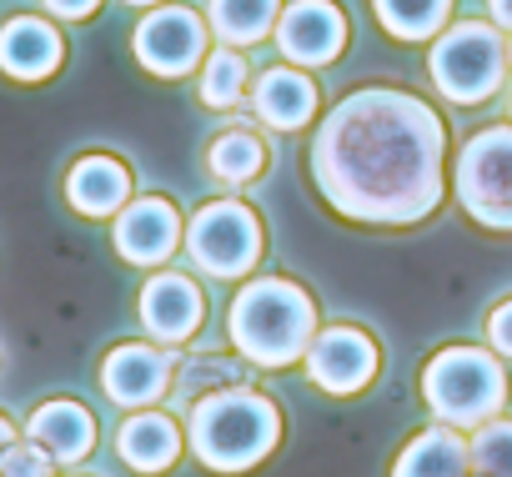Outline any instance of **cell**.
Wrapping results in <instances>:
<instances>
[{"mask_svg":"<svg viewBox=\"0 0 512 477\" xmlns=\"http://www.w3.org/2000/svg\"><path fill=\"white\" fill-rule=\"evenodd\" d=\"M442 116L392 86L352 91L332 106L312 141V181L322 201L367 226H412L442 201Z\"/></svg>","mask_w":512,"mask_h":477,"instance_id":"1","label":"cell"},{"mask_svg":"<svg viewBox=\"0 0 512 477\" xmlns=\"http://www.w3.org/2000/svg\"><path fill=\"white\" fill-rule=\"evenodd\" d=\"M186 442H191V457L206 472L236 477V472L262 467L277 452L282 412L267 392L231 382V387H216V392H206L186 407Z\"/></svg>","mask_w":512,"mask_h":477,"instance_id":"2","label":"cell"},{"mask_svg":"<svg viewBox=\"0 0 512 477\" xmlns=\"http://www.w3.org/2000/svg\"><path fill=\"white\" fill-rule=\"evenodd\" d=\"M226 337L246 367H292L307 357L317 337V302L307 287L287 277H256L241 282L226 307Z\"/></svg>","mask_w":512,"mask_h":477,"instance_id":"3","label":"cell"},{"mask_svg":"<svg viewBox=\"0 0 512 477\" xmlns=\"http://www.w3.org/2000/svg\"><path fill=\"white\" fill-rule=\"evenodd\" d=\"M422 402L437 422L457 432H477L482 422L502 417L507 367L487 347H442L422 367Z\"/></svg>","mask_w":512,"mask_h":477,"instance_id":"4","label":"cell"},{"mask_svg":"<svg viewBox=\"0 0 512 477\" xmlns=\"http://www.w3.org/2000/svg\"><path fill=\"white\" fill-rule=\"evenodd\" d=\"M427 66H432V86L452 106H482L502 86L507 46H502L497 26H487V21H457L442 36H432Z\"/></svg>","mask_w":512,"mask_h":477,"instance_id":"5","label":"cell"},{"mask_svg":"<svg viewBox=\"0 0 512 477\" xmlns=\"http://www.w3.org/2000/svg\"><path fill=\"white\" fill-rule=\"evenodd\" d=\"M181 247L191 252V267L211 282H241L256 262H262V216L246 201H206Z\"/></svg>","mask_w":512,"mask_h":477,"instance_id":"6","label":"cell"},{"mask_svg":"<svg viewBox=\"0 0 512 477\" xmlns=\"http://www.w3.org/2000/svg\"><path fill=\"white\" fill-rule=\"evenodd\" d=\"M457 201L477 226L512 231V126H487L462 146Z\"/></svg>","mask_w":512,"mask_h":477,"instance_id":"7","label":"cell"},{"mask_svg":"<svg viewBox=\"0 0 512 477\" xmlns=\"http://www.w3.org/2000/svg\"><path fill=\"white\" fill-rule=\"evenodd\" d=\"M206 21L191 11V6H151L131 36V51L136 61L161 76V81H181L191 76L201 61H206Z\"/></svg>","mask_w":512,"mask_h":477,"instance_id":"8","label":"cell"},{"mask_svg":"<svg viewBox=\"0 0 512 477\" xmlns=\"http://www.w3.org/2000/svg\"><path fill=\"white\" fill-rule=\"evenodd\" d=\"M302 367L327 397H357L377 382L382 352H377L372 332H362L352 322H337V327H317Z\"/></svg>","mask_w":512,"mask_h":477,"instance_id":"9","label":"cell"},{"mask_svg":"<svg viewBox=\"0 0 512 477\" xmlns=\"http://www.w3.org/2000/svg\"><path fill=\"white\" fill-rule=\"evenodd\" d=\"M176 352L171 347H156V342H121L106 352L101 362V392L136 412V407H156L166 392H171V377H176Z\"/></svg>","mask_w":512,"mask_h":477,"instance_id":"10","label":"cell"},{"mask_svg":"<svg viewBox=\"0 0 512 477\" xmlns=\"http://www.w3.org/2000/svg\"><path fill=\"white\" fill-rule=\"evenodd\" d=\"M181 236H186V221L181 211L166 201V196H141V201H126L116 211V231H111V242H116V257L131 262V267H166L181 247Z\"/></svg>","mask_w":512,"mask_h":477,"instance_id":"11","label":"cell"},{"mask_svg":"<svg viewBox=\"0 0 512 477\" xmlns=\"http://www.w3.org/2000/svg\"><path fill=\"white\" fill-rule=\"evenodd\" d=\"M136 317H141V327L156 347H181L201 332L206 297L186 272H156L136 297Z\"/></svg>","mask_w":512,"mask_h":477,"instance_id":"12","label":"cell"},{"mask_svg":"<svg viewBox=\"0 0 512 477\" xmlns=\"http://www.w3.org/2000/svg\"><path fill=\"white\" fill-rule=\"evenodd\" d=\"M277 46L292 66H332L347 46V16L332 0H292L277 21Z\"/></svg>","mask_w":512,"mask_h":477,"instance_id":"13","label":"cell"},{"mask_svg":"<svg viewBox=\"0 0 512 477\" xmlns=\"http://www.w3.org/2000/svg\"><path fill=\"white\" fill-rule=\"evenodd\" d=\"M21 437H31L36 447H46L51 462L71 472V467H81V462L96 452V417H91V407L76 402V397H46V402L26 417Z\"/></svg>","mask_w":512,"mask_h":477,"instance_id":"14","label":"cell"},{"mask_svg":"<svg viewBox=\"0 0 512 477\" xmlns=\"http://www.w3.org/2000/svg\"><path fill=\"white\" fill-rule=\"evenodd\" d=\"M181 452H186V432H181V422H176L171 412H161V407H136V412L121 422V432H116V457H121L131 472H141V477L171 472V467L181 462Z\"/></svg>","mask_w":512,"mask_h":477,"instance_id":"15","label":"cell"},{"mask_svg":"<svg viewBox=\"0 0 512 477\" xmlns=\"http://www.w3.org/2000/svg\"><path fill=\"white\" fill-rule=\"evenodd\" d=\"M66 61V41L41 16H11L0 26V71L11 81H46Z\"/></svg>","mask_w":512,"mask_h":477,"instance_id":"16","label":"cell"},{"mask_svg":"<svg viewBox=\"0 0 512 477\" xmlns=\"http://www.w3.org/2000/svg\"><path fill=\"white\" fill-rule=\"evenodd\" d=\"M251 111L272 131H302L317 116V86L297 66H272V71H262V81L251 86Z\"/></svg>","mask_w":512,"mask_h":477,"instance_id":"17","label":"cell"},{"mask_svg":"<svg viewBox=\"0 0 512 477\" xmlns=\"http://www.w3.org/2000/svg\"><path fill=\"white\" fill-rule=\"evenodd\" d=\"M66 201H71V211H81L91 221L116 216L131 201V171H126V161H116V156H81L71 166V176H66Z\"/></svg>","mask_w":512,"mask_h":477,"instance_id":"18","label":"cell"},{"mask_svg":"<svg viewBox=\"0 0 512 477\" xmlns=\"http://www.w3.org/2000/svg\"><path fill=\"white\" fill-rule=\"evenodd\" d=\"M392 477H467V437L447 422L422 427L392 462Z\"/></svg>","mask_w":512,"mask_h":477,"instance_id":"19","label":"cell"},{"mask_svg":"<svg viewBox=\"0 0 512 477\" xmlns=\"http://www.w3.org/2000/svg\"><path fill=\"white\" fill-rule=\"evenodd\" d=\"M206 21H211L216 41H226V46H256V41H267L272 26L282 21V0H211Z\"/></svg>","mask_w":512,"mask_h":477,"instance_id":"20","label":"cell"},{"mask_svg":"<svg viewBox=\"0 0 512 477\" xmlns=\"http://www.w3.org/2000/svg\"><path fill=\"white\" fill-rule=\"evenodd\" d=\"M206 166H211V176L216 181H226V186H246V181H256L267 171V146H262V136L256 131H221L216 141H211V151H206Z\"/></svg>","mask_w":512,"mask_h":477,"instance_id":"21","label":"cell"},{"mask_svg":"<svg viewBox=\"0 0 512 477\" xmlns=\"http://www.w3.org/2000/svg\"><path fill=\"white\" fill-rule=\"evenodd\" d=\"M372 11L397 41H432L452 16V0H372Z\"/></svg>","mask_w":512,"mask_h":477,"instance_id":"22","label":"cell"},{"mask_svg":"<svg viewBox=\"0 0 512 477\" xmlns=\"http://www.w3.org/2000/svg\"><path fill=\"white\" fill-rule=\"evenodd\" d=\"M246 76L251 71H246V56L236 46L206 51V61H201V101L211 111H236L241 96H246Z\"/></svg>","mask_w":512,"mask_h":477,"instance_id":"23","label":"cell"},{"mask_svg":"<svg viewBox=\"0 0 512 477\" xmlns=\"http://www.w3.org/2000/svg\"><path fill=\"white\" fill-rule=\"evenodd\" d=\"M231 382H246V362H231V357H181L176 377H171V397H176V407H191L196 397H206L216 387H231Z\"/></svg>","mask_w":512,"mask_h":477,"instance_id":"24","label":"cell"},{"mask_svg":"<svg viewBox=\"0 0 512 477\" xmlns=\"http://www.w3.org/2000/svg\"><path fill=\"white\" fill-rule=\"evenodd\" d=\"M467 477H512V417H492L467 437Z\"/></svg>","mask_w":512,"mask_h":477,"instance_id":"25","label":"cell"},{"mask_svg":"<svg viewBox=\"0 0 512 477\" xmlns=\"http://www.w3.org/2000/svg\"><path fill=\"white\" fill-rule=\"evenodd\" d=\"M0 477H56V462L31 437H16L6 452H0Z\"/></svg>","mask_w":512,"mask_h":477,"instance_id":"26","label":"cell"},{"mask_svg":"<svg viewBox=\"0 0 512 477\" xmlns=\"http://www.w3.org/2000/svg\"><path fill=\"white\" fill-rule=\"evenodd\" d=\"M487 342H492V352H497V357H507V362H512V297H507V302H497V307L487 312Z\"/></svg>","mask_w":512,"mask_h":477,"instance_id":"27","label":"cell"},{"mask_svg":"<svg viewBox=\"0 0 512 477\" xmlns=\"http://www.w3.org/2000/svg\"><path fill=\"white\" fill-rule=\"evenodd\" d=\"M41 6L56 16V21H91L101 11V0H41Z\"/></svg>","mask_w":512,"mask_h":477,"instance_id":"28","label":"cell"},{"mask_svg":"<svg viewBox=\"0 0 512 477\" xmlns=\"http://www.w3.org/2000/svg\"><path fill=\"white\" fill-rule=\"evenodd\" d=\"M487 6H492V21L502 31H512V0H487Z\"/></svg>","mask_w":512,"mask_h":477,"instance_id":"29","label":"cell"},{"mask_svg":"<svg viewBox=\"0 0 512 477\" xmlns=\"http://www.w3.org/2000/svg\"><path fill=\"white\" fill-rule=\"evenodd\" d=\"M16 437H21V432H16V422H11L6 412H0V452H6V447H11Z\"/></svg>","mask_w":512,"mask_h":477,"instance_id":"30","label":"cell"},{"mask_svg":"<svg viewBox=\"0 0 512 477\" xmlns=\"http://www.w3.org/2000/svg\"><path fill=\"white\" fill-rule=\"evenodd\" d=\"M126 6H146L151 11V6H166V0H126Z\"/></svg>","mask_w":512,"mask_h":477,"instance_id":"31","label":"cell"},{"mask_svg":"<svg viewBox=\"0 0 512 477\" xmlns=\"http://www.w3.org/2000/svg\"><path fill=\"white\" fill-rule=\"evenodd\" d=\"M507 66H512V41H507Z\"/></svg>","mask_w":512,"mask_h":477,"instance_id":"32","label":"cell"},{"mask_svg":"<svg viewBox=\"0 0 512 477\" xmlns=\"http://www.w3.org/2000/svg\"><path fill=\"white\" fill-rule=\"evenodd\" d=\"M507 121H512V96H507Z\"/></svg>","mask_w":512,"mask_h":477,"instance_id":"33","label":"cell"},{"mask_svg":"<svg viewBox=\"0 0 512 477\" xmlns=\"http://www.w3.org/2000/svg\"><path fill=\"white\" fill-rule=\"evenodd\" d=\"M66 477H86V472H66Z\"/></svg>","mask_w":512,"mask_h":477,"instance_id":"34","label":"cell"}]
</instances>
